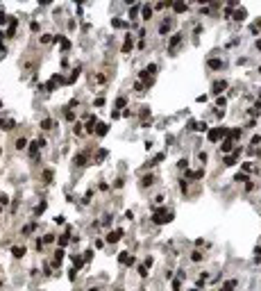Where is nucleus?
I'll use <instances>...</instances> for the list:
<instances>
[{
    "label": "nucleus",
    "instance_id": "2eb2a0df",
    "mask_svg": "<svg viewBox=\"0 0 261 291\" xmlns=\"http://www.w3.org/2000/svg\"><path fill=\"white\" fill-rule=\"evenodd\" d=\"M95 125H98V123H95V116H91V118H89V123H86V132H89V134H93L95 132Z\"/></svg>",
    "mask_w": 261,
    "mask_h": 291
},
{
    "label": "nucleus",
    "instance_id": "7ed1b4c3",
    "mask_svg": "<svg viewBox=\"0 0 261 291\" xmlns=\"http://www.w3.org/2000/svg\"><path fill=\"white\" fill-rule=\"evenodd\" d=\"M182 39H184V34H182V32H177V34L170 36V41H168V50H170V52H175V48L182 43Z\"/></svg>",
    "mask_w": 261,
    "mask_h": 291
},
{
    "label": "nucleus",
    "instance_id": "58836bf2",
    "mask_svg": "<svg viewBox=\"0 0 261 291\" xmlns=\"http://www.w3.org/2000/svg\"><path fill=\"white\" fill-rule=\"evenodd\" d=\"M66 121H75V112H71V109H66Z\"/></svg>",
    "mask_w": 261,
    "mask_h": 291
},
{
    "label": "nucleus",
    "instance_id": "5fc2aeb1",
    "mask_svg": "<svg viewBox=\"0 0 261 291\" xmlns=\"http://www.w3.org/2000/svg\"><path fill=\"white\" fill-rule=\"evenodd\" d=\"M73 132H75V134H82V125H80V123H75V128H73Z\"/></svg>",
    "mask_w": 261,
    "mask_h": 291
},
{
    "label": "nucleus",
    "instance_id": "a19ab883",
    "mask_svg": "<svg viewBox=\"0 0 261 291\" xmlns=\"http://www.w3.org/2000/svg\"><path fill=\"white\" fill-rule=\"evenodd\" d=\"M236 164V157H225V166H234Z\"/></svg>",
    "mask_w": 261,
    "mask_h": 291
},
{
    "label": "nucleus",
    "instance_id": "bb28decb",
    "mask_svg": "<svg viewBox=\"0 0 261 291\" xmlns=\"http://www.w3.org/2000/svg\"><path fill=\"white\" fill-rule=\"evenodd\" d=\"M173 9H175L177 14H182V12H186V3H173Z\"/></svg>",
    "mask_w": 261,
    "mask_h": 291
},
{
    "label": "nucleus",
    "instance_id": "b1692460",
    "mask_svg": "<svg viewBox=\"0 0 261 291\" xmlns=\"http://www.w3.org/2000/svg\"><path fill=\"white\" fill-rule=\"evenodd\" d=\"M12 255H14L16 259H21V257L25 255V248H21V246H16V248H12Z\"/></svg>",
    "mask_w": 261,
    "mask_h": 291
},
{
    "label": "nucleus",
    "instance_id": "ea45409f",
    "mask_svg": "<svg viewBox=\"0 0 261 291\" xmlns=\"http://www.w3.org/2000/svg\"><path fill=\"white\" fill-rule=\"evenodd\" d=\"M139 275L141 277H148V266H139Z\"/></svg>",
    "mask_w": 261,
    "mask_h": 291
},
{
    "label": "nucleus",
    "instance_id": "7c9ffc66",
    "mask_svg": "<svg viewBox=\"0 0 261 291\" xmlns=\"http://www.w3.org/2000/svg\"><path fill=\"white\" fill-rule=\"evenodd\" d=\"M41 128L43 130H52V118H43L41 121Z\"/></svg>",
    "mask_w": 261,
    "mask_h": 291
},
{
    "label": "nucleus",
    "instance_id": "a211bd4d",
    "mask_svg": "<svg viewBox=\"0 0 261 291\" xmlns=\"http://www.w3.org/2000/svg\"><path fill=\"white\" fill-rule=\"evenodd\" d=\"M202 175H205V171H186V178L191 180H200Z\"/></svg>",
    "mask_w": 261,
    "mask_h": 291
},
{
    "label": "nucleus",
    "instance_id": "864d4df0",
    "mask_svg": "<svg viewBox=\"0 0 261 291\" xmlns=\"http://www.w3.org/2000/svg\"><path fill=\"white\" fill-rule=\"evenodd\" d=\"M216 102H218V107H225V105H227V100H225V96H223V98H218Z\"/></svg>",
    "mask_w": 261,
    "mask_h": 291
},
{
    "label": "nucleus",
    "instance_id": "c03bdc74",
    "mask_svg": "<svg viewBox=\"0 0 261 291\" xmlns=\"http://www.w3.org/2000/svg\"><path fill=\"white\" fill-rule=\"evenodd\" d=\"M254 261H257V264H259V261H261V246L254 250Z\"/></svg>",
    "mask_w": 261,
    "mask_h": 291
},
{
    "label": "nucleus",
    "instance_id": "bf43d9fd",
    "mask_svg": "<svg viewBox=\"0 0 261 291\" xmlns=\"http://www.w3.org/2000/svg\"><path fill=\"white\" fill-rule=\"evenodd\" d=\"M93 105H95V107H102L104 100H102V98H95V102H93Z\"/></svg>",
    "mask_w": 261,
    "mask_h": 291
},
{
    "label": "nucleus",
    "instance_id": "f8f14e48",
    "mask_svg": "<svg viewBox=\"0 0 261 291\" xmlns=\"http://www.w3.org/2000/svg\"><path fill=\"white\" fill-rule=\"evenodd\" d=\"M141 12H143V21H150V18H152V7L150 5H143Z\"/></svg>",
    "mask_w": 261,
    "mask_h": 291
},
{
    "label": "nucleus",
    "instance_id": "6ab92c4d",
    "mask_svg": "<svg viewBox=\"0 0 261 291\" xmlns=\"http://www.w3.org/2000/svg\"><path fill=\"white\" fill-rule=\"evenodd\" d=\"M41 178H43L45 184H50V182H52V168H45V171L41 173Z\"/></svg>",
    "mask_w": 261,
    "mask_h": 291
},
{
    "label": "nucleus",
    "instance_id": "2f4dec72",
    "mask_svg": "<svg viewBox=\"0 0 261 291\" xmlns=\"http://www.w3.org/2000/svg\"><path fill=\"white\" fill-rule=\"evenodd\" d=\"M39 41H41V43H50L52 41V34H41V36H39Z\"/></svg>",
    "mask_w": 261,
    "mask_h": 291
},
{
    "label": "nucleus",
    "instance_id": "69168bd1",
    "mask_svg": "<svg viewBox=\"0 0 261 291\" xmlns=\"http://www.w3.org/2000/svg\"><path fill=\"white\" fill-rule=\"evenodd\" d=\"M0 52H3V46H0Z\"/></svg>",
    "mask_w": 261,
    "mask_h": 291
},
{
    "label": "nucleus",
    "instance_id": "0eeeda50",
    "mask_svg": "<svg viewBox=\"0 0 261 291\" xmlns=\"http://www.w3.org/2000/svg\"><path fill=\"white\" fill-rule=\"evenodd\" d=\"M118 261H120V264H125V266H132L134 264V257H130L127 253H120L118 255Z\"/></svg>",
    "mask_w": 261,
    "mask_h": 291
},
{
    "label": "nucleus",
    "instance_id": "e2e57ef3",
    "mask_svg": "<svg viewBox=\"0 0 261 291\" xmlns=\"http://www.w3.org/2000/svg\"><path fill=\"white\" fill-rule=\"evenodd\" d=\"M89 291H100V289H89Z\"/></svg>",
    "mask_w": 261,
    "mask_h": 291
},
{
    "label": "nucleus",
    "instance_id": "5701e85b",
    "mask_svg": "<svg viewBox=\"0 0 261 291\" xmlns=\"http://www.w3.org/2000/svg\"><path fill=\"white\" fill-rule=\"evenodd\" d=\"M168 32H170V23H168V18H166V21L159 25V34H168Z\"/></svg>",
    "mask_w": 261,
    "mask_h": 291
},
{
    "label": "nucleus",
    "instance_id": "473e14b6",
    "mask_svg": "<svg viewBox=\"0 0 261 291\" xmlns=\"http://www.w3.org/2000/svg\"><path fill=\"white\" fill-rule=\"evenodd\" d=\"M139 9H141V5H134V7L130 9V18H136V14H139Z\"/></svg>",
    "mask_w": 261,
    "mask_h": 291
},
{
    "label": "nucleus",
    "instance_id": "4468645a",
    "mask_svg": "<svg viewBox=\"0 0 261 291\" xmlns=\"http://www.w3.org/2000/svg\"><path fill=\"white\" fill-rule=\"evenodd\" d=\"M75 166H86V155L84 152H80V155H75Z\"/></svg>",
    "mask_w": 261,
    "mask_h": 291
},
{
    "label": "nucleus",
    "instance_id": "412c9836",
    "mask_svg": "<svg viewBox=\"0 0 261 291\" xmlns=\"http://www.w3.org/2000/svg\"><path fill=\"white\" fill-rule=\"evenodd\" d=\"M245 16H248V12H245V9H236V14H234V21H245Z\"/></svg>",
    "mask_w": 261,
    "mask_h": 291
},
{
    "label": "nucleus",
    "instance_id": "423d86ee",
    "mask_svg": "<svg viewBox=\"0 0 261 291\" xmlns=\"http://www.w3.org/2000/svg\"><path fill=\"white\" fill-rule=\"evenodd\" d=\"M232 146H234V141H232V139L227 137V139H225L223 143H220V146H218V148H220V152H225V155H227V152L232 150Z\"/></svg>",
    "mask_w": 261,
    "mask_h": 291
},
{
    "label": "nucleus",
    "instance_id": "49530a36",
    "mask_svg": "<svg viewBox=\"0 0 261 291\" xmlns=\"http://www.w3.org/2000/svg\"><path fill=\"white\" fill-rule=\"evenodd\" d=\"M52 241H55L52 234H45V237H43V246H45V244H52Z\"/></svg>",
    "mask_w": 261,
    "mask_h": 291
},
{
    "label": "nucleus",
    "instance_id": "3c124183",
    "mask_svg": "<svg viewBox=\"0 0 261 291\" xmlns=\"http://www.w3.org/2000/svg\"><path fill=\"white\" fill-rule=\"evenodd\" d=\"M179 189H182V191H186V189H189V184H186V180H179Z\"/></svg>",
    "mask_w": 261,
    "mask_h": 291
},
{
    "label": "nucleus",
    "instance_id": "4be33fe9",
    "mask_svg": "<svg viewBox=\"0 0 261 291\" xmlns=\"http://www.w3.org/2000/svg\"><path fill=\"white\" fill-rule=\"evenodd\" d=\"M16 25H18V21H16V18H12V21H9V30H7V36H14V32H16Z\"/></svg>",
    "mask_w": 261,
    "mask_h": 291
},
{
    "label": "nucleus",
    "instance_id": "6e6d98bb",
    "mask_svg": "<svg viewBox=\"0 0 261 291\" xmlns=\"http://www.w3.org/2000/svg\"><path fill=\"white\" fill-rule=\"evenodd\" d=\"M177 166H179V168H186V166H189V162H186V159H179Z\"/></svg>",
    "mask_w": 261,
    "mask_h": 291
},
{
    "label": "nucleus",
    "instance_id": "c756f323",
    "mask_svg": "<svg viewBox=\"0 0 261 291\" xmlns=\"http://www.w3.org/2000/svg\"><path fill=\"white\" fill-rule=\"evenodd\" d=\"M191 259H193V261H202V259H205V255H202L200 250H193V253H191Z\"/></svg>",
    "mask_w": 261,
    "mask_h": 291
},
{
    "label": "nucleus",
    "instance_id": "1a4fd4ad",
    "mask_svg": "<svg viewBox=\"0 0 261 291\" xmlns=\"http://www.w3.org/2000/svg\"><path fill=\"white\" fill-rule=\"evenodd\" d=\"M107 132H109L107 125H104V123H98V125H95V132H93V134H98V137H104Z\"/></svg>",
    "mask_w": 261,
    "mask_h": 291
},
{
    "label": "nucleus",
    "instance_id": "9d476101",
    "mask_svg": "<svg viewBox=\"0 0 261 291\" xmlns=\"http://www.w3.org/2000/svg\"><path fill=\"white\" fill-rule=\"evenodd\" d=\"M14 121H5V118H0V130H5V132H9V130H14Z\"/></svg>",
    "mask_w": 261,
    "mask_h": 291
},
{
    "label": "nucleus",
    "instance_id": "72a5a7b5",
    "mask_svg": "<svg viewBox=\"0 0 261 291\" xmlns=\"http://www.w3.org/2000/svg\"><path fill=\"white\" fill-rule=\"evenodd\" d=\"M111 25H114V27H127V23H125V21H118V18H114Z\"/></svg>",
    "mask_w": 261,
    "mask_h": 291
},
{
    "label": "nucleus",
    "instance_id": "052dcab7",
    "mask_svg": "<svg viewBox=\"0 0 261 291\" xmlns=\"http://www.w3.org/2000/svg\"><path fill=\"white\" fill-rule=\"evenodd\" d=\"M257 50H261V39H259V41H257Z\"/></svg>",
    "mask_w": 261,
    "mask_h": 291
},
{
    "label": "nucleus",
    "instance_id": "f3484780",
    "mask_svg": "<svg viewBox=\"0 0 261 291\" xmlns=\"http://www.w3.org/2000/svg\"><path fill=\"white\" fill-rule=\"evenodd\" d=\"M132 48H134V41H132V36H127V39H125V43H123V48H120V50H123V52H130Z\"/></svg>",
    "mask_w": 261,
    "mask_h": 291
},
{
    "label": "nucleus",
    "instance_id": "680f3d73",
    "mask_svg": "<svg viewBox=\"0 0 261 291\" xmlns=\"http://www.w3.org/2000/svg\"><path fill=\"white\" fill-rule=\"evenodd\" d=\"M3 36H5V34H3V30H0V41H3Z\"/></svg>",
    "mask_w": 261,
    "mask_h": 291
},
{
    "label": "nucleus",
    "instance_id": "20e7f679",
    "mask_svg": "<svg viewBox=\"0 0 261 291\" xmlns=\"http://www.w3.org/2000/svg\"><path fill=\"white\" fill-rule=\"evenodd\" d=\"M120 237H123V230L116 228V230H111L109 234H107V239H104V241H107V244H116V241H120Z\"/></svg>",
    "mask_w": 261,
    "mask_h": 291
},
{
    "label": "nucleus",
    "instance_id": "e433bc0d",
    "mask_svg": "<svg viewBox=\"0 0 261 291\" xmlns=\"http://www.w3.org/2000/svg\"><path fill=\"white\" fill-rule=\"evenodd\" d=\"M66 244H68V234H61L59 237V248H64Z\"/></svg>",
    "mask_w": 261,
    "mask_h": 291
},
{
    "label": "nucleus",
    "instance_id": "cd10ccee",
    "mask_svg": "<svg viewBox=\"0 0 261 291\" xmlns=\"http://www.w3.org/2000/svg\"><path fill=\"white\" fill-rule=\"evenodd\" d=\"M152 184H154V178L152 175H146V178L141 180V187H152Z\"/></svg>",
    "mask_w": 261,
    "mask_h": 291
},
{
    "label": "nucleus",
    "instance_id": "4d7b16f0",
    "mask_svg": "<svg viewBox=\"0 0 261 291\" xmlns=\"http://www.w3.org/2000/svg\"><path fill=\"white\" fill-rule=\"evenodd\" d=\"M257 143H261V137H259V134H254V137H252V146H257Z\"/></svg>",
    "mask_w": 261,
    "mask_h": 291
},
{
    "label": "nucleus",
    "instance_id": "dca6fc26",
    "mask_svg": "<svg viewBox=\"0 0 261 291\" xmlns=\"http://www.w3.org/2000/svg\"><path fill=\"white\" fill-rule=\"evenodd\" d=\"M55 41H59V43H61V50H64V52H66V50H68V48H71V41H68V39H66V36H57Z\"/></svg>",
    "mask_w": 261,
    "mask_h": 291
},
{
    "label": "nucleus",
    "instance_id": "f704fd0d",
    "mask_svg": "<svg viewBox=\"0 0 261 291\" xmlns=\"http://www.w3.org/2000/svg\"><path fill=\"white\" fill-rule=\"evenodd\" d=\"M3 205H9V196H7V193H0V207H3Z\"/></svg>",
    "mask_w": 261,
    "mask_h": 291
},
{
    "label": "nucleus",
    "instance_id": "4c0bfd02",
    "mask_svg": "<svg viewBox=\"0 0 261 291\" xmlns=\"http://www.w3.org/2000/svg\"><path fill=\"white\" fill-rule=\"evenodd\" d=\"M12 18H7V14L5 12H0V25H5V23H9Z\"/></svg>",
    "mask_w": 261,
    "mask_h": 291
},
{
    "label": "nucleus",
    "instance_id": "a18cd8bd",
    "mask_svg": "<svg viewBox=\"0 0 261 291\" xmlns=\"http://www.w3.org/2000/svg\"><path fill=\"white\" fill-rule=\"evenodd\" d=\"M146 73H157V64H148V69H146Z\"/></svg>",
    "mask_w": 261,
    "mask_h": 291
},
{
    "label": "nucleus",
    "instance_id": "c85d7f7f",
    "mask_svg": "<svg viewBox=\"0 0 261 291\" xmlns=\"http://www.w3.org/2000/svg\"><path fill=\"white\" fill-rule=\"evenodd\" d=\"M45 207H48V202H41V205H36V209H34V216H41L43 211H45Z\"/></svg>",
    "mask_w": 261,
    "mask_h": 291
},
{
    "label": "nucleus",
    "instance_id": "aec40b11",
    "mask_svg": "<svg viewBox=\"0 0 261 291\" xmlns=\"http://www.w3.org/2000/svg\"><path fill=\"white\" fill-rule=\"evenodd\" d=\"M234 287H236V280H227V282L220 287V291H234Z\"/></svg>",
    "mask_w": 261,
    "mask_h": 291
},
{
    "label": "nucleus",
    "instance_id": "0e129e2a",
    "mask_svg": "<svg viewBox=\"0 0 261 291\" xmlns=\"http://www.w3.org/2000/svg\"><path fill=\"white\" fill-rule=\"evenodd\" d=\"M0 214H3V207H0Z\"/></svg>",
    "mask_w": 261,
    "mask_h": 291
},
{
    "label": "nucleus",
    "instance_id": "09e8293b",
    "mask_svg": "<svg viewBox=\"0 0 261 291\" xmlns=\"http://www.w3.org/2000/svg\"><path fill=\"white\" fill-rule=\"evenodd\" d=\"M173 289H175V291L182 289V282H179V280H173Z\"/></svg>",
    "mask_w": 261,
    "mask_h": 291
},
{
    "label": "nucleus",
    "instance_id": "6e6552de",
    "mask_svg": "<svg viewBox=\"0 0 261 291\" xmlns=\"http://www.w3.org/2000/svg\"><path fill=\"white\" fill-rule=\"evenodd\" d=\"M64 255H66V253H64L61 248L55 253V261H52V266H55V268H59V266H61V259H64Z\"/></svg>",
    "mask_w": 261,
    "mask_h": 291
},
{
    "label": "nucleus",
    "instance_id": "ddd939ff",
    "mask_svg": "<svg viewBox=\"0 0 261 291\" xmlns=\"http://www.w3.org/2000/svg\"><path fill=\"white\" fill-rule=\"evenodd\" d=\"M189 128L195 132H207V123H189Z\"/></svg>",
    "mask_w": 261,
    "mask_h": 291
},
{
    "label": "nucleus",
    "instance_id": "9b49d317",
    "mask_svg": "<svg viewBox=\"0 0 261 291\" xmlns=\"http://www.w3.org/2000/svg\"><path fill=\"white\" fill-rule=\"evenodd\" d=\"M207 66H209V69H214V71H220V69H223V59H209Z\"/></svg>",
    "mask_w": 261,
    "mask_h": 291
},
{
    "label": "nucleus",
    "instance_id": "79ce46f5",
    "mask_svg": "<svg viewBox=\"0 0 261 291\" xmlns=\"http://www.w3.org/2000/svg\"><path fill=\"white\" fill-rule=\"evenodd\" d=\"M236 182H250V180H248L245 173H238V175H236Z\"/></svg>",
    "mask_w": 261,
    "mask_h": 291
},
{
    "label": "nucleus",
    "instance_id": "a878e982",
    "mask_svg": "<svg viewBox=\"0 0 261 291\" xmlns=\"http://www.w3.org/2000/svg\"><path fill=\"white\" fill-rule=\"evenodd\" d=\"M71 259H73V264H75V268H82V266H84V259H82L80 255H71Z\"/></svg>",
    "mask_w": 261,
    "mask_h": 291
},
{
    "label": "nucleus",
    "instance_id": "338daca9",
    "mask_svg": "<svg viewBox=\"0 0 261 291\" xmlns=\"http://www.w3.org/2000/svg\"><path fill=\"white\" fill-rule=\"evenodd\" d=\"M0 155H3V148H0Z\"/></svg>",
    "mask_w": 261,
    "mask_h": 291
},
{
    "label": "nucleus",
    "instance_id": "39448f33",
    "mask_svg": "<svg viewBox=\"0 0 261 291\" xmlns=\"http://www.w3.org/2000/svg\"><path fill=\"white\" fill-rule=\"evenodd\" d=\"M211 89H214L216 96H220V93L227 89V82H225V80H218V82H214V86H211Z\"/></svg>",
    "mask_w": 261,
    "mask_h": 291
},
{
    "label": "nucleus",
    "instance_id": "de8ad7c7",
    "mask_svg": "<svg viewBox=\"0 0 261 291\" xmlns=\"http://www.w3.org/2000/svg\"><path fill=\"white\" fill-rule=\"evenodd\" d=\"M125 105H127V100H125V98H118V100H116V107H125Z\"/></svg>",
    "mask_w": 261,
    "mask_h": 291
},
{
    "label": "nucleus",
    "instance_id": "774afa93",
    "mask_svg": "<svg viewBox=\"0 0 261 291\" xmlns=\"http://www.w3.org/2000/svg\"><path fill=\"white\" fill-rule=\"evenodd\" d=\"M139 291H146V289H139Z\"/></svg>",
    "mask_w": 261,
    "mask_h": 291
},
{
    "label": "nucleus",
    "instance_id": "8fccbe9b",
    "mask_svg": "<svg viewBox=\"0 0 261 291\" xmlns=\"http://www.w3.org/2000/svg\"><path fill=\"white\" fill-rule=\"evenodd\" d=\"M75 273H77V268H71V271H68V280H71V282L75 280Z\"/></svg>",
    "mask_w": 261,
    "mask_h": 291
},
{
    "label": "nucleus",
    "instance_id": "f257e3e1",
    "mask_svg": "<svg viewBox=\"0 0 261 291\" xmlns=\"http://www.w3.org/2000/svg\"><path fill=\"white\" fill-rule=\"evenodd\" d=\"M173 216H175V214H173V211H168V209H152V223H154V225H163V223H170L173 221Z\"/></svg>",
    "mask_w": 261,
    "mask_h": 291
},
{
    "label": "nucleus",
    "instance_id": "f03ea898",
    "mask_svg": "<svg viewBox=\"0 0 261 291\" xmlns=\"http://www.w3.org/2000/svg\"><path fill=\"white\" fill-rule=\"evenodd\" d=\"M227 134H229V130L223 125V128H214V130H209V132H207V139H209L211 143H216V141H220L223 137H227Z\"/></svg>",
    "mask_w": 261,
    "mask_h": 291
},
{
    "label": "nucleus",
    "instance_id": "603ef678",
    "mask_svg": "<svg viewBox=\"0 0 261 291\" xmlns=\"http://www.w3.org/2000/svg\"><path fill=\"white\" fill-rule=\"evenodd\" d=\"M134 89H136V91H139V93H143V89H146V86H143V84H141V82H136V84H134Z\"/></svg>",
    "mask_w": 261,
    "mask_h": 291
},
{
    "label": "nucleus",
    "instance_id": "393cba45",
    "mask_svg": "<svg viewBox=\"0 0 261 291\" xmlns=\"http://www.w3.org/2000/svg\"><path fill=\"white\" fill-rule=\"evenodd\" d=\"M27 146H30V143H27V139H25V137L16 139V150H23V148H27Z\"/></svg>",
    "mask_w": 261,
    "mask_h": 291
},
{
    "label": "nucleus",
    "instance_id": "37998d69",
    "mask_svg": "<svg viewBox=\"0 0 261 291\" xmlns=\"http://www.w3.org/2000/svg\"><path fill=\"white\" fill-rule=\"evenodd\" d=\"M198 157H200V162H202V164H207V159H209V155H207L205 150H202V152L198 155Z\"/></svg>",
    "mask_w": 261,
    "mask_h": 291
},
{
    "label": "nucleus",
    "instance_id": "13d9d810",
    "mask_svg": "<svg viewBox=\"0 0 261 291\" xmlns=\"http://www.w3.org/2000/svg\"><path fill=\"white\" fill-rule=\"evenodd\" d=\"M243 171H252V162H245L243 164Z\"/></svg>",
    "mask_w": 261,
    "mask_h": 291
},
{
    "label": "nucleus",
    "instance_id": "c9c22d12",
    "mask_svg": "<svg viewBox=\"0 0 261 291\" xmlns=\"http://www.w3.org/2000/svg\"><path fill=\"white\" fill-rule=\"evenodd\" d=\"M104 157H107V150L102 148V150H98V157H95V162H102Z\"/></svg>",
    "mask_w": 261,
    "mask_h": 291
}]
</instances>
